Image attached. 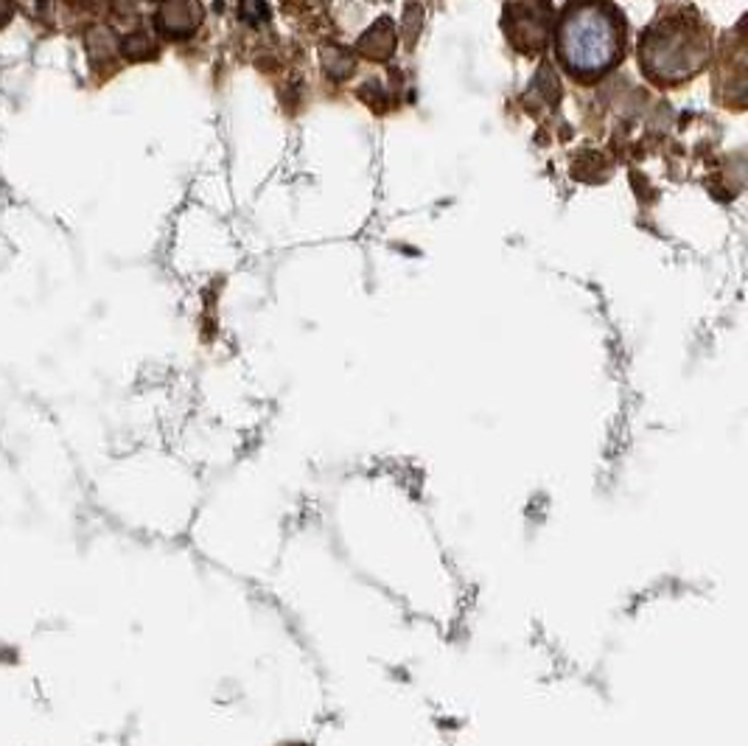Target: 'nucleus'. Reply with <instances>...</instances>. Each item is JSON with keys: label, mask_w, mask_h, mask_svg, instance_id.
Instances as JSON below:
<instances>
[{"label": "nucleus", "mask_w": 748, "mask_h": 746, "mask_svg": "<svg viewBox=\"0 0 748 746\" xmlns=\"http://www.w3.org/2000/svg\"><path fill=\"white\" fill-rule=\"evenodd\" d=\"M625 20L612 0H569L558 20V59L578 82H598L623 59Z\"/></svg>", "instance_id": "obj_1"}, {"label": "nucleus", "mask_w": 748, "mask_h": 746, "mask_svg": "<svg viewBox=\"0 0 748 746\" xmlns=\"http://www.w3.org/2000/svg\"><path fill=\"white\" fill-rule=\"evenodd\" d=\"M712 37L701 14L690 7L668 9L639 40L643 74L659 88H679L706 68Z\"/></svg>", "instance_id": "obj_2"}, {"label": "nucleus", "mask_w": 748, "mask_h": 746, "mask_svg": "<svg viewBox=\"0 0 748 746\" xmlns=\"http://www.w3.org/2000/svg\"><path fill=\"white\" fill-rule=\"evenodd\" d=\"M502 29L522 54L544 51L552 29V3L549 0H507L502 12Z\"/></svg>", "instance_id": "obj_3"}, {"label": "nucleus", "mask_w": 748, "mask_h": 746, "mask_svg": "<svg viewBox=\"0 0 748 746\" xmlns=\"http://www.w3.org/2000/svg\"><path fill=\"white\" fill-rule=\"evenodd\" d=\"M155 23L163 37L186 40L202 23V7L197 0H163Z\"/></svg>", "instance_id": "obj_4"}, {"label": "nucleus", "mask_w": 748, "mask_h": 746, "mask_svg": "<svg viewBox=\"0 0 748 746\" xmlns=\"http://www.w3.org/2000/svg\"><path fill=\"white\" fill-rule=\"evenodd\" d=\"M359 51H362L368 59H387L395 51V32L390 20L381 18L373 29H368V34H362L359 40Z\"/></svg>", "instance_id": "obj_5"}, {"label": "nucleus", "mask_w": 748, "mask_h": 746, "mask_svg": "<svg viewBox=\"0 0 748 746\" xmlns=\"http://www.w3.org/2000/svg\"><path fill=\"white\" fill-rule=\"evenodd\" d=\"M121 51H124V57L132 59V63H144V59L157 57V45L152 43L149 34H144V32L130 34V37L121 43Z\"/></svg>", "instance_id": "obj_6"}, {"label": "nucleus", "mask_w": 748, "mask_h": 746, "mask_svg": "<svg viewBox=\"0 0 748 746\" xmlns=\"http://www.w3.org/2000/svg\"><path fill=\"white\" fill-rule=\"evenodd\" d=\"M88 51H90V57H93L96 63H107V59L115 54L113 32H110V29H104V25H96L93 32L88 34Z\"/></svg>", "instance_id": "obj_7"}, {"label": "nucleus", "mask_w": 748, "mask_h": 746, "mask_svg": "<svg viewBox=\"0 0 748 746\" xmlns=\"http://www.w3.org/2000/svg\"><path fill=\"white\" fill-rule=\"evenodd\" d=\"M242 18L247 23H261L269 18V9L264 0H242Z\"/></svg>", "instance_id": "obj_8"}, {"label": "nucleus", "mask_w": 748, "mask_h": 746, "mask_svg": "<svg viewBox=\"0 0 748 746\" xmlns=\"http://www.w3.org/2000/svg\"><path fill=\"white\" fill-rule=\"evenodd\" d=\"M14 18V3L12 0H0V29H7L9 20Z\"/></svg>", "instance_id": "obj_9"}, {"label": "nucleus", "mask_w": 748, "mask_h": 746, "mask_svg": "<svg viewBox=\"0 0 748 746\" xmlns=\"http://www.w3.org/2000/svg\"><path fill=\"white\" fill-rule=\"evenodd\" d=\"M287 3H298V7H312L314 0H287Z\"/></svg>", "instance_id": "obj_10"}]
</instances>
